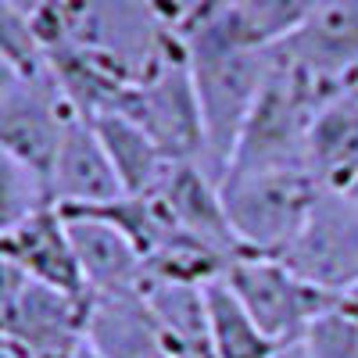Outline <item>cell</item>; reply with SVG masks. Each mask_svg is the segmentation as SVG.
<instances>
[{
	"mask_svg": "<svg viewBox=\"0 0 358 358\" xmlns=\"http://www.w3.org/2000/svg\"><path fill=\"white\" fill-rule=\"evenodd\" d=\"M76 358H101V355H97V351H94V348H90V344H86V341H83V344H79V348H76Z\"/></svg>",
	"mask_w": 358,
	"mask_h": 358,
	"instance_id": "484cf974",
	"label": "cell"
},
{
	"mask_svg": "<svg viewBox=\"0 0 358 358\" xmlns=\"http://www.w3.org/2000/svg\"><path fill=\"white\" fill-rule=\"evenodd\" d=\"M47 194L50 204H57L62 212H86V208L111 204L126 194L90 118H69L54 169L47 176Z\"/></svg>",
	"mask_w": 358,
	"mask_h": 358,
	"instance_id": "30bf717a",
	"label": "cell"
},
{
	"mask_svg": "<svg viewBox=\"0 0 358 358\" xmlns=\"http://www.w3.org/2000/svg\"><path fill=\"white\" fill-rule=\"evenodd\" d=\"M0 57H8L25 76L47 69L43 47H40L36 29H33V15L25 8H18L15 0H0Z\"/></svg>",
	"mask_w": 358,
	"mask_h": 358,
	"instance_id": "ffe728a7",
	"label": "cell"
},
{
	"mask_svg": "<svg viewBox=\"0 0 358 358\" xmlns=\"http://www.w3.org/2000/svg\"><path fill=\"white\" fill-rule=\"evenodd\" d=\"M69 358H76V355H69Z\"/></svg>",
	"mask_w": 358,
	"mask_h": 358,
	"instance_id": "4dcf8cb0",
	"label": "cell"
},
{
	"mask_svg": "<svg viewBox=\"0 0 358 358\" xmlns=\"http://www.w3.org/2000/svg\"><path fill=\"white\" fill-rule=\"evenodd\" d=\"M15 4H18V8H25V11H36V8L43 4V0H15Z\"/></svg>",
	"mask_w": 358,
	"mask_h": 358,
	"instance_id": "83f0119b",
	"label": "cell"
},
{
	"mask_svg": "<svg viewBox=\"0 0 358 358\" xmlns=\"http://www.w3.org/2000/svg\"><path fill=\"white\" fill-rule=\"evenodd\" d=\"M305 172L326 194H348L358 179V94L351 86L319 104L308 126Z\"/></svg>",
	"mask_w": 358,
	"mask_h": 358,
	"instance_id": "5bb4252c",
	"label": "cell"
},
{
	"mask_svg": "<svg viewBox=\"0 0 358 358\" xmlns=\"http://www.w3.org/2000/svg\"><path fill=\"white\" fill-rule=\"evenodd\" d=\"M222 280L229 283V290L236 297H241L248 315L258 322V330L276 348L301 344L308 326L322 312H330L334 305L344 301V297L308 283L305 276H297L280 258L244 255L226 268Z\"/></svg>",
	"mask_w": 358,
	"mask_h": 358,
	"instance_id": "5b68a950",
	"label": "cell"
},
{
	"mask_svg": "<svg viewBox=\"0 0 358 358\" xmlns=\"http://www.w3.org/2000/svg\"><path fill=\"white\" fill-rule=\"evenodd\" d=\"M273 50L330 94L348 90L358 76V0H319Z\"/></svg>",
	"mask_w": 358,
	"mask_h": 358,
	"instance_id": "ba28073f",
	"label": "cell"
},
{
	"mask_svg": "<svg viewBox=\"0 0 358 358\" xmlns=\"http://www.w3.org/2000/svg\"><path fill=\"white\" fill-rule=\"evenodd\" d=\"M72 115L76 108L65 101L62 86L47 69L25 76L0 101V151L15 155L22 165L47 179Z\"/></svg>",
	"mask_w": 358,
	"mask_h": 358,
	"instance_id": "52a82bcc",
	"label": "cell"
},
{
	"mask_svg": "<svg viewBox=\"0 0 358 358\" xmlns=\"http://www.w3.org/2000/svg\"><path fill=\"white\" fill-rule=\"evenodd\" d=\"M90 301L54 290L29 276L8 315L0 319V341H8L25 358H69L86 337Z\"/></svg>",
	"mask_w": 358,
	"mask_h": 358,
	"instance_id": "9c48e42d",
	"label": "cell"
},
{
	"mask_svg": "<svg viewBox=\"0 0 358 358\" xmlns=\"http://www.w3.org/2000/svg\"><path fill=\"white\" fill-rule=\"evenodd\" d=\"M43 204H50L47 179L22 165L15 155L0 151V236L40 212Z\"/></svg>",
	"mask_w": 358,
	"mask_h": 358,
	"instance_id": "ac0fdd59",
	"label": "cell"
},
{
	"mask_svg": "<svg viewBox=\"0 0 358 358\" xmlns=\"http://www.w3.org/2000/svg\"><path fill=\"white\" fill-rule=\"evenodd\" d=\"M326 97H330V90L315 86L308 76H301L273 50V69H268L258 90V101L241 129L226 176L305 169L308 126Z\"/></svg>",
	"mask_w": 358,
	"mask_h": 358,
	"instance_id": "7a4b0ae2",
	"label": "cell"
},
{
	"mask_svg": "<svg viewBox=\"0 0 358 358\" xmlns=\"http://www.w3.org/2000/svg\"><path fill=\"white\" fill-rule=\"evenodd\" d=\"M351 90H355V94H358V76H355V83H351Z\"/></svg>",
	"mask_w": 358,
	"mask_h": 358,
	"instance_id": "f546056e",
	"label": "cell"
},
{
	"mask_svg": "<svg viewBox=\"0 0 358 358\" xmlns=\"http://www.w3.org/2000/svg\"><path fill=\"white\" fill-rule=\"evenodd\" d=\"M308 358H358V312L341 301L322 312L301 341Z\"/></svg>",
	"mask_w": 358,
	"mask_h": 358,
	"instance_id": "d6986e66",
	"label": "cell"
},
{
	"mask_svg": "<svg viewBox=\"0 0 358 358\" xmlns=\"http://www.w3.org/2000/svg\"><path fill=\"white\" fill-rule=\"evenodd\" d=\"M90 122H94L118 179H122V190L126 194H155L169 172V165H172V158H165L162 147L133 118L118 115V111L94 115Z\"/></svg>",
	"mask_w": 358,
	"mask_h": 358,
	"instance_id": "2e32d148",
	"label": "cell"
},
{
	"mask_svg": "<svg viewBox=\"0 0 358 358\" xmlns=\"http://www.w3.org/2000/svg\"><path fill=\"white\" fill-rule=\"evenodd\" d=\"M25 283H29V276L22 273V268L8 255H0V319L8 315V308L15 305V297L22 294Z\"/></svg>",
	"mask_w": 358,
	"mask_h": 358,
	"instance_id": "44dd1931",
	"label": "cell"
},
{
	"mask_svg": "<svg viewBox=\"0 0 358 358\" xmlns=\"http://www.w3.org/2000/svg\"><path fill=\"white\" fill-rule=\"evenodd\" d=\"M190 4H194V0H151L155 15H158V18H162V25H169V29H176V25H179V18H183V15L190 11Z\"/></svg>",
	"mask_w": 358,
	"mask_h": 358,
	"instance_id": "7402d4cb",
	"label": "cell"
},
{
	"mask_svg": "<svg viewBox=\"0 0 358 358\" xmlns=\"http://www.w3.org/2000/svg\"><path fill=\"white\" fill-rule=\"evenodd\" d=\"M204 301H208V330H212L215 358H273L280 351L258 330V322L248 315L241 297L229 290L222 276L204 283Z\"/></svg>",
	"mask_w": 358,
	"mask_h": 358,
	"instance_id": "e0dca14e",
	"label": "cell"
},
{
	"mask_svg": "<svg viewBox=\"0 0 358 358\" xmlns=\"http://www.w3.org/2000/svg\"><path fill=\"white\" fill-rule=\"evenodd\" d=\"M83 341L101 358H172L140 294L90 297Z\"/></svg>",
	"mask_w": 358,
	"mask_h": 358,
	"instance_id": "9a60e30c",
	"label": "cell"
},
{
	"mask_svg": "<svg viewBox=\"0 0 358 358\" xmlns=\"http://www.w3.org/2000/svg\"><path fill=\"white\" fill-rule=\"evenodd\" d=\"M0 255H8L25 276L90 301L79 262H76L72 236H69V222H65V212L57 204H43L25 222L8 229L0 236Z\"/></svg>",
	"mask_w": 358,
	"mask_h": 358,
	"instance_id": "4fadbf2b",
	"label": "cell"
},
{
	"mask_svg": "<svg viewBox=\"0 0 358 358\" xmlns=\"http://www.w3.org/2000/svg\"><path fill=\"white\" fill-rule=\"evenodd\" d=\"M219 194L241 251L255 258H283L301 236L319 187L305 169H276L222 176Z\"/></svg>",
	"mask_w": 358,
	"mask_h": 358,
	"instance_id": "3957f363",
	"label": "cell"
},
{
	"mask_svg": "<svg viewBox=\"0 0 358 358\" xmlns=\"http://www.w3.org/2000/svg\"><path fill=\"white\" fill-rule=\"evenodd\" d=\"M65 222L90 297H126L143 290V255L133 248L122 229L90 212H65Z\"/></svg>",
	"mask_w": 358,
	"mask_h": 358,
	"instance_id": "7c38bea8",
	"label": "cell"
},
{
	"mask_svg": "<svg viewBox=\"0 0 358 358\" xmlns=\"http://www.w3.org/2000/svg\"><path fill=\"white\" fill-rule=\"evenodd\" d=\"M151 197H158V204L165 208V215L172 219V226L179 233H187V236H194L197 244L226 255L229 262L244 258L241 244H236V236H233V226L226 219L219 179L204 165H197V162H172L165 179L158 183V190Z\"/></svg>",
	"mask_w": 358,
	"mask_h": 358,
	"instance_id": "8fae6325",
	"label": "cell"
},
{
	"mask_svg": "<svg viewBox=\"0 0 358 358\" xmlns=\"http://www.w3.org/2000/svg\"><path fill=\"white\" fill-rule=\"evenodd\" d=\"M22 79H25V72H18V69L8 62V57H0V101H4V97L11 94V90H15Z\"/></svg>",
	"mask_w": 358,
	"mask_h": 358,
	"instance_id": "603a6c76",
	"label": "cell"
},
{
	"mask_svg": "<svg viewBox=\"0 0 358 358\" xmlns=\"http://www.w3.org/2000/svg\"><path fill=\"white\" fill-rule=\"evenodd\" d=\"M344 301H348V305H351V308L358 312V287H351V290L344 294Z\"/></svg>",
	"mask_w": 358,
	"mask_h": 358,
	"instance_id": "4316f807",
	"label": "cell"
},
{
	"mask_svg": "<svg viewBox=\"0 0 358 358\" xmlns=\"http://www.w3.org/2000/svg\"><path fill=\"white\" fill-rule=\"evenodd\" d=\"M0 358H25V355H22V351H15L8 341H0Z\"/></svg>",
	"mask_w": 358,
	"mask_h": 358,
	"instance_id": "d4e9b609",
	"label": "cell"
},
{
	"mask_svg": "<svg viewBox=\"0 0 358 358\" xmlns=\"http://www.w3.org/2000/svg\"><path fill=\"white\" fill-rule=\"evenodd\" d=\"M273 358H308V355H305V348H301V344H287V348H280Z\"/></svg>",
	"mask_w": 358,
	"mask_h": 358,
	"instance_id": "cb8c5ba5",
	"label": "cell"
},
{
	"mask_svg": "<svg viewBox=\"0 0 358 358\" xmlns=\"http://www.w3.org/2000/svg\"><path fill=\"white\" fill-rule=\"evenodd\" d=\"M115 111L133 118L165 151V158L204 165L201 104H197V90L190 79L183 43H179L172 29L165 33L155 57L147 62V69L129 83V90L122 94Z\"/></svg>",
	"mask_w": 358,
	"mask_h": 358,
	"instance_id": "277c9868",
	"label": "cell"
},
{
	"mask_svg": "<svg viewBox=\"0 0 358 358\" xmlns=\"http://www.w3.org/2000/svg\"><path fill=\"white\" fill-rule=\"evenodd\" d=\"M280 262L308 283L344 297L358 287V204L344 194L319 190L301 236Z\"/></svg>",
	"mask_w": 358,
	"mask_h": 358,
	"instance_id": "8992f818",
	"label": "cell"
},
{
	"mask_svg": "<svg viewBox=\"0 0 358 358\" xmlns=\"http://www.w3.org/2000/svg\"><path fill=\"white\" fill-rule=\"evenodd\" d=\"M172 33L183 43L201 104L204 169L222 183L241 129L258 101V90L273 69V50L241 43L204 0H194Z\"/></svg>",
	"mask_w": 358,
	"mask_h": 358,
	"instance_id": "6da1fadb",
	"label": "cell"
},
{
	"mask_svg": "<svg viewBox=\"0 0 358 358\" xmlns=\"http://www.w3.org/2000/svg\"><path fill=\"white\" fill-rule=\"evenodd\" d=\"M344 197H351V201H355V204H358V179H355V183H351V190H348V194H344Z\"/></svg>",
	"mask_w": 358,
	"mask_h": 358,
	"instance_id": "f1b7e54d",
	"label": "cell"
}]
</instances>
